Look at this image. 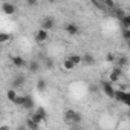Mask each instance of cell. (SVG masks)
Listing matches in <instances>:
<instances>
[{
	"mask_svg": "<svg viewBox=\"0 0 130 130\" xmlns=\"http://www.w3.org/2000/svg\"><path fill=\"white\" fill-rule=\"evenodd\" d=\"M113 98H115L116 101L124 103V104H128V103H130V93L125 92V90H121V89H118V90L113 92Z\"/></svg>",
	"mask_w": 130,
	"mask_h": 130,
	"instance_id": "obj_1",
	"label": "cell"
},
{
	"mask_svg": "<svg viewBox=\"0 0 130 130\" xmlns=\"http://www.w3.org/2000/svg\"><path fill=\"white\" fill-rule=\"evenodd\" d=\"M2 11H3V14H6V15H14V14H15V11H17V8H15V5H14V3L5 2V3L2 5Z\"/></svg>",
	"mask_w": 130,
	"mask_h": 130,
	"instance_id": "obj_2",
	"label": "cell"
},
{
	"mask_svg": "<svg viewBox=\"0 0 130 130\" xmlns=\"http://www.w3.org/2000/svg\"><path fill=\"white\" fill-rule=\"evenodd\" d=\"M54 25H55V22H54V19H52V17H44V19H41L40 28H41V29H44V31H51V29L54 28Z\"/></svg>",
	"mask_w": 130,
	"mask_h": 130,
	"instance_id": "obj_3",
	"label": "cell"
},
{
	"mask_svg": "<svg viewBox=\"0 0 130 130\" xmlns=\"http://www.w3.org/2000/svg\"><path fill=\"white\" fill-rule=\"evenodd\" d=\"M47 38H49V32L47 31H44V29H37L35 31V40L38 41V43H44V41H47Z\"/></svg>",
	"mask_w": 130,
	"mask_h": 130,
	"instance_id": "obj_4",
	"label": "cell"
},
{
	"mask_svg": "<svg viewBox=\"0 0 130 130\" xmlns=\"http://www.w3.org/2000/svg\"><path fill=\"white\" fill-rule=\"evenodd\" d=\"M121 75H122V68L116 66V68H113V71L110 72V75H109V81H110V83H115V81L119 80Z\"/></svg>",
	"mask_w": 130,
	"mask_h": 130,
	"instance_id": "obj_5",
	"label": "cell"
},
{
	"mask_svg": "<svg viewBox=\"0 0 130 130\" xmlns=\"http://www.w3.org/2000/svg\"><path fill=\"white\" fill-rule=\"evenodd\" d=\"M11 63L14 64L15 68H19V69H22V68H25V66H26L25 58H23V57H20V55H12V57H11Z\"/></svg>",
	"mask_w": 130,
	"mask_h": 130,
	"instance_id": "obj_6",
	"label": "cell"
},
{
	"mask_svg": "<svg viewBox=\"0 0 130 130\" xmlns=\"http://www.w3.org/2000/svg\"><path fill=\"white\" fill-rule=\"evenodd\" d=\"M101 87H103V92H104L109 98H113V92H115V89H113V86H112L110 81H103Z\"/></svg>",
	"mask_w": 130,
	"mask_h": 130,
	"instance_id": "obj_7",
	"label": "cell"
},
{
	"mask_svg": "<svg viewBox=\"0 0 130 130\" xmlns=\"http://www.w3.org/2000/svg\"><path fill=\"white\" fill-rule=\"evenodd\" d=\"M34 106H35V101H34V98L31 96V95H25V101H23V109H26V110H32L34 109Z\"/></svg>",
	"mask_w": 130,
	"mask_h": 130,
	"instance_id": "obj_8",
	"label": "cell"
},
{
	"mask_svg": "<svg viewBox=\"0 0 130 130\" xmlns=\"http://www.w3.org/2000/svg\"><path fill=\"white\" fill-rule=\"evenodd\" d=\"M66 32H68L69 35H78V34H80V28H78V25H75V23H68V25H66Z\"/></svg>",
	"mask_w": 130,
	"mask_h": 130,
	"instance_id": "obj_9",
	"label": "cell"
},
{
	"mask_svg": "<svg viewBox=\"0 0 130 130\" xmlns=\"http://www.w3.org/2000/svg\"><path fill=\"white\" fill-rule=\"evenodd\" d=\"M28 68H29V71H31L32 74H37V72L41 69V64H40L38 60H31L29 64H28Z\"/></svg>",
	"mask_w": 130,
	"mask_h": 130,
	"instance_id": "obj_10",
	"label": "cell"
},
{
	"mask_svg": "<svg viewBox=\"0 0 130 130\" xmlns=\"http://www.w3.org/2000/svg\"><path fill=\"white\" fill-rule=\"evenodd\" d=\"M81 63L87 64V66H92V64H95V57L92 54H84V55H81Z\"/></svg>",
	"mask_w": 130,
	"mask_h": 130,
	"instance_id": "obj_11",
	"label": "cell"
},
{
	"mask_svg": "<svg viewBox=\"0 0 130 130\" xmlns=\"http://www.w3.org/2000/svg\"><path fill=\"white\" fill-rule=\"evenodd\" d=\"M43 64H44V69H47V71H52L54 66H55V63H54V60L51 57H44L43 58Z\"/></svg>",
	"mask_w": 130,
	"mask_h": 130,
	"instance_id": "obj_12",
	"label": "cell"
},
{
	"mask_svg": "<svg viewBox=\"0 0 130 130\" xmlns=\"http://www.w3.org/2000/svg\"><path fill=\"white\" fill-rule=\"evenodd\" d=\"M74 64H75V66H78V64H81V55L80 54H71L69 57H68Z\"/></svg>",
	"mask_w": 130,
	"mask_h": 130,
	"instance_id": "obj_13",
	"label": "cell"
},
{
	"mask_svg": "<svg viewBox=\"0 0 130 130\" xmlns=\"http://www.w3.org/2000/svg\"><path fill=\"white\" fill-rule=\"evenodd\" d=\"M46 87H47L46 80H44V78H40V80L37 81V90H38V92H44V90H46Z\"/></svg>",
	"mask_w": 130,
	"mask_h": 130,
	"instance_id": "obj_14",
	"label": "cell"
},
{
	"mask_svg": "<svg viewBox=\"0 0 130 130\" xmlns=\"http://www.w3.org/2000/svg\"><path fill=\"white\" fill-rule=\"evenodd\" d=\"M25 84V77H15L14 78V81H12V87L15 89V87H20V86H23Z\"/></svg>",
	"mask_w": 130,
	"mask_h": 130,
	"instance_id": "obj_15",
	"label": "cell"
},
{
	"mask_svg": "<svg viewBox=\"0 0 130 130\" xmlns=\"http://www.w3.org/2000/svg\"><path fill=\"white\" fill-rule=\"evenodd\" d=\"M63 68L66 69V71H74V69H75V64H74L69 58H66V60L63 61Z\"/></svg>",
	"mask_w": 130,
	"mask_h": 130,
	"instance_id": "obj_16",
	"label": "cell"
},
{
	"mask_svg": "<svg viewBox=\"0 0 130 130\" xmlns=\"http://www.w3.org/2000/svg\"><path fill=\"white\" fill-rule=\"evenodd\" d=\"M8 41H11V34H8V32H0V44L8 43Z\"/></svg>",
	"mask_w": 130,
	"mask_h": 130,
	"instance_id": "obj_17",
	"label": "cell"
},
{
	"mask_svg": "<svg viewBox=\"0 0 130 130\" xmlns=\"http://www.w3.org/2000/svg\"><path fill=\"white\" fill-rule=\"evenodd\" d=\"M15 96H17V92H15V89H9V90L6 92V98H8L11 103L15 100Z\"/></svg>",
	"mask_w": 130,
	"mask_h": 130,
	"instance_id": "obj_18",
	"label": "cell"
},
{
	"mask_svg": "<svg viewBox=\"0 0 130 130\" xmlns=\"http://www.w3.org/2000/svg\"><path fill=\"white\" fill-rule=\"evenodd\" d=\"M121 23L124 28H130V15H121Z\"/></svg>",
	"mask_w": 130,
	"mask_h": 130,
	"instance_id": "obj_19",
	"label": "cell"
},
{
	"mask_svg": "<svg viewBox=\"0 0 130 130\" xmlns=\"http://www.w3.org/2000/svg\"><path fill=\"white\" fill-rule=\"evenodd\" d=\"M23 101H25V95H19V93H17V96H15V100H14L12 103H14L15 106H20V107H22V106H23Z\"/></svg>",
	"mask_w": 130,
	"mask_h": 130,
	"instance_id": "obj_20",
	"label": "cell"
},
{
	"mask_svg": "<svg viewBox=\"0 0 130 130\" xmlns=\"http://www.w3.org/2000/svg\"><path fill=\"white\" fill-rule=\"evenodd\" d=\"M74 115H75V112H74V110H66V113H64V118H66L69 122H72V119H74Z\"/></svg>",
	"mask_w": 130,
	"mask_h": 130,
	"instance_id": "obj_21",
	"label": "cell"
},
{
	"mask_svg": "<svg viewBox=\"0 0 130 130\" xmlns=\"http://www.w3.org/2000/svg\"><path fill=\"white\" fill-rule=\"evenodd\" d=\"M116 63H118V66H119V68H122V66H127V58H125V57H118Z\"/></svg>",
	"mask_w": 130,
	"mask_h": 130,
	"instance_id": "obj_22",
	"label": "cell"
},
{
	"mask_svg": "<svg viewBox=\"0 0 130 130\" xmlns=\"http://www.w3.org/2000/svg\"><path fill=\"white\" fill-rule=\"evenodd\" d=\"M122 37L124 40H130V28H122Z\"/></svg>",
	"mask_w": 130,
	"mask_h": 130,
	"instance_id": "obj_23",
	"label": "cell"
},
{
	"mask_svg": "<svg viewBox=\"0 0 130 130\" xmlns=\"http://www.w3.org/2000/svg\"><path fill=\"white\" fill-rule=\"evenodd\" d=\"M72 122H77V124H78V122H81V115L75 112V115H74V119H72Z\"/></svg>",
	"mask_w": 130,
	"mask_h": 130,
	"instance_id": "obj_24",
	"label": "cell"
},
{
	"mask_svg": "<svg viewBox=\"0 0 130 130\" xmlns=\"http://www.w3.org/2000/svg\"><path fill=\"white\" fill-rule=\"evenodd\" d=\"M28 127H29V128H37V127H38V124H37V122H34L32 119H28Z\"/></svg>",
	"mask_w": 130,
	"mask_h": 130,
	"instance_id": "obj_25",
	"label": "cell"
},
{
	"mask_svg": "<svg viewBox=\"0 0 130 130\" xmlns=\"http://www.w3.org/2000/svg\"><path fill=\"white\" fill-rule=\"evenodd\" d=\"M37 3H38V0H26L28 6H37Z\"/></svg>",
	"mask_w": 130,
	"mask_h": 130,
	"instance_id": "obj_26",
	"label": "cell"
},
{
	"mask_svg": "<svg viewBox=\"0 0 130 130\" xmlns=\"http://www.w3.org/2000/svg\"><path fill=\"white\" fill-rule=\"evenodd\" d=\"M104 3H106V5H107L109 8H113V6H115V3L112 2V0H104Z\"/></svg>",
	"mask_w": 130,
	"mask_h": 130,
	"instance_id": "obj_27",
	"label": "cell"
},
{
	"mask_svg": "<svg viewBox=\"0 0 130 130\" xmlns=\"http://www.w3.org/2000/svg\"><path fill=\"white\" fill-rule=\"evenodd\" d=\"M107 61H115V55L113 54H107Z\"/></svg>",
	"mask_w": 130,
	"mask_h": 130,
	"instance_id": "obj_28",
	"label": "cell"
}]
</instances>
